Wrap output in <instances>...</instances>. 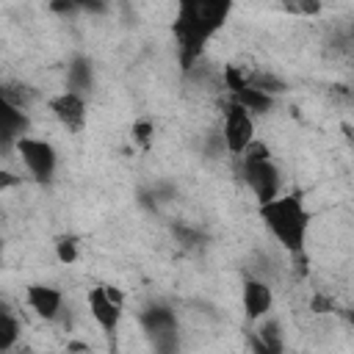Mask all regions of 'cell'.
Wrapping results in <instances>:
<instances>
[{"label":"cell","mask_w":354,"mask_h":354,"mask_svg":"<svg viewBox=\"0 0 354 354\" xmlns=\"http://www.w3.org/2000/svg\"><path fill=\"white\" fill-rule=\"evenodd\" d=\"M348 321H351V324H354V313H348Z\"/></svg>","instance_id":"obj_25"},{"label":"cell","mask_w":354,"mask_h":354,"mask_svg":"<svg viewBox=\"0 0 354 354\" xmlns=\"http://www.w3.org/2000/svg\"><path fill=\"white\" fill-rule=\"evenodd\" d=\"M152 122H147V119H141V122H136L133 124V141H138L144 149L149 147V141H152Z\"/></svg>","instance_id":"obj_20"},{"label":"cell","mask_w":354,"mask_h":354,"mask_svg":"<svg viewBox=\"0 0 354 354\" xmlns=\"http://www.w3.org/2000/svg\"><path fill=\"white\" fill-rule=\"evenodd\" d=\"M241 163V177L243 183L252 188L257 205H266L271 199L279 196V188H282V177H279V169L274 166L271 160V149L260 141H252L243 155L238 158Z\"/></svg>","instance_id":"obj_3"},{"label":"cell","mask_w":354,"mask_h":354,"mask_svg":"<svg viewBox=\"0 0 354 354\" xmlns=\"http://www.w3.org/2000/svg\"><path fill=\"white\" fill-rule=\"evenodd\" d=\"M252 354H285V335L277 318H263L249 335Z\"/></svg>","instance_id":"obj_12"},{"label":"cell","mask_w":354,"mask_h":354,"mask_svg":"<svg viewBox=\"0 0 354 354\" xmlns=\"http://www.w3.org/2000/svg\"><path fill=\"white\" fill-rule=\"evenodd\" d=\"M3 102H11V105H17V108H28V102L33 100V88L30 86H25V83H6L3 86Z\"/></svg>","instance_id":"obj_18"},{"label":"cell","mask_w":354,"mask_h":354,"mask_svg":"<svg viewBox=\"0 0 354 354\" xmlns=\"http://www.w3.org/2000/svg\"><path fill=\"white\" fill-rule=\"evenodd\" d=\"M19 340V321L8 304H0V354H8Z\"/></svg>","instance_id":"obj_15"},{"label":"cell","mask_w":354,"mask_h":354,"mask_svg":"<svg viewBox=\"0 0 354 354\" xmlns=\"http://www.w3.org/2000/svg\"><path fill=\"white\" fill-rule=\"evenodd\" d=\"M50 111L58 119V124L66 127L69 133H80L86 124V97L72 94L66 88L50 100Z\"/></svg>","instance_id":"obj_9"},{"label":"cell","mask_w":354,"mask_h":354,"mask_svg":"<svg viewBox=\"0 0 354 354\" xmlns=\"http://www.w3.org/2000/svg\"><path fill=\"white\" fill-rule=\"evenodd\" d=\"M19 152V160L25 163L28 174L36 180V183H50L55 177V166H58V152L50 141L44 138H33V136H25L22 141H17L14 147Z\"/></svg>","instance_id":"obj_6"},{"label":"cell","mask_w":354,"mask_h":354,"mask_svg":"<svg viewBox=\"0 0 354 354\" xmlns=\"http://www.w3.org/2000/svg\"><path fill=\"white\" fill-rule=\"evenodd\" d=\"M77 254H80V241L75 235H61L55 241V257H58V263L72 266L77 260Z\"/></svg>","instance_id":"obj_19"},{"label":"cell","mask_w":354,"mask_h":354,"mask_svg":"<svg viewBox=\"0 0 354 354\" xmlns=\"http://www.w3.org/2000/svg\"><path fill=\"white\" fill-rule=\"evenodd\" d=\"M221 136H224L227 152L235 155V158H241L243 149L254 141V119H252V113H249L241 102H235V100H230V102L224 105Z\"/></svg>","instance_id":"obj_7"},{"label":"cell","mask_w":354,"mask_h":354,"mask_svg":"<svg viewBox=\"0 0 354 354\" xmlns=\"http://www.w3.org/2000/svg\"><path fill=\"white\" fill-rule=\"evenodd\" d=\"M138 324L155 354H180V324L169 304H147L138 313Z\"/></svg>","instance_id":"obj_4"},{"label":"cell","mask_w":354,"mask_h":354,"mask_svg":"<svg viewBox=\"0 0 354 354\" xmlns=\"http://www.w3.org/2000/svg\"><path fill=\"white\" fill-rule=\"evenodd\" d=\"M66 91L88 97L94 91V61L88 55H75L66 64Z\"/></svg>","instance_id":"obj_13"},{"label":"cell","mask_w":354,"mask_h":354,"mask_svg":"<svg viewBox=\"0 0 354 354\" xmlns=\"http://www.w3.org/2000/svg\"><path fill=\"white\" fill-rule=\"evenodd\" d=\"M246 77H249V86H252V88H260V91H266V94H271V97H277V94H282V91L288 88L285 80H279L277 75L263 72V69H254V72H249Z\"/></svg>","instance_id":"obj_16"},{"label":"cell","mask_w":354,"mask_h":354,"mask_svg":"<svg viewBox=\"0 0 354 354\" xmlns=\"http://www.w3.org/2000/svg\"><path fill=\"white\" fill-rule=\"evenodd\" d=\"M8 354H22V351H8Z\"/></svg>","instance_id":"obj_26"},{"label":"cell","mask_w":354,"mask_h":354,"mask_svg":"<svg viewBox=\"0 0 354 354\" xmlns=\"http://www.w3.org/2000/svg\"><path fill=\"white\" fill-rule=\"evenodd\" d=\"M50 8H53V11H61V14H72V11H80V6H77V3H53Z\"/></svg>","instance_id":"obj_23"},{"label":"cell","mask_w":354,"mask_h":354,"mask_svg":"<svg viewBox=\"0 0 354 354\" xmlns=\"http://www.w3.org/2000/svg\"><path fill=\"white\" fill-rule=\"evenodd\" d=\"M232 14L230 0H183L171 22V36L177 41V61L183 72H191L205 53V44L224 28Z\"/></svg>","instance_id":"obj_1"},{"label":"cell","mask_w":354,"mask_h":354,"mask_svg":"<svg viewBox=\"0 0 354 354\" xmlns=\"http://www.w3.org/2000/svg\"><path fill=\"white\" fill-rule=\"evenodd\" d=\"M14 183H19V180H14V174H8V171H3V174H0V185H3V188L14 185Z\"/></svg>","instance_id":"obj_24"},{"label":"cell","mask_w":354,"mask_h":354,"mask_svg":"<svg viewBox=\"0 0 354 354\" xmlns=\"http://www.w3.org/2000/svg\"><path fill=\"white\" fill-rule=\"evenodd\" d=\"M171 235H174V241H177L183 249H199V246H205V241H207V235H205L199 227H191V224H174V227H171Z\"/></svg>","instance_id":"obj_17"},{"label":"cell","mask_w":354,"mask_h":354,"mask_svg":"<svg viewBox=\"0 0 354 354\" xmlns=\"http://www.w3.org/2000/svg\"><path fill=\"white\" fill-rule=\"evenodd\" d=\"M241 299H243V315L249 324H257L263 318H268V310L274 304V290L266 279L257 277H246L243 288H241Z\"/></svg>","instance_id":"obj_8"},{"label":"cell","mask_w":354,"mask_h":354,"mask_svg":"<svg viewBox=\"0 0 354 354\" xmlns=\"http://www.w3.org/2000/svg\"><path fill=\"white\" fill-rule=\"evenodd\" d=\"M25 304L41 318V321H55L64 313V293L53 285H28L25 288Z\"/></svg>","instance_id":"obj_10"},{"label":"cell","mask_w":354,"mask_h":354,"mask_svg":"<svg viewBox=\"0 0 354 354\" xmlns=\"http://www.w3.org/2000/svg\"><path fill=\"white\" fill-rule=\"evenodd\" d=\"M28 130H30L28 113L22 108L0 100V147H3V152L17 147V141H22L28 136Z\"/></svg>","instance_id":"obj_11"},{"label":"cell","mask_w":354,"mask_h":354,"mask_svg":"<svg viewBox=\"0 0 354 354\" xmlns=\"http://www.w3.org/2000/svg\"><path fill=\"white\" fill-rule=\"evenodd\" d=\"M232 100L241 102L249 113H268L274 108V97L266 94V91H260V88H252V86H246L238 94H232Z\"/></svg>","instance_id":"obj_14"},{"label":"cell","mask_w":354,"mask_h":354,"mask_svg":"<svg viewBox=\"0 0 354 354\" xmlns=\"http://www.w3.org/2000/svg\"><path fill=\"white\" fill-rule=\"evenodd\" d=\"M257 216L282 249H288L296 257L304 254V243H307V232H310V210L304 207V199L299 191L279 194L277 199L260 205Z\"/></svg>","instance_id":"obj_2"},{"label":"cell","mask_w":354,"mask_h":354,"mask_svg":"<svg viewBox=\"0 0 354 354\" xmlns=\"http://www.w3.org/2000/svg\"><path fill=\"white\" fill-rule=\"evenodd\" d=\"M122 290L111 288V285H97L88 290V313L97 321V326L102 329V335L111 343V351H116V335H119V324H122Z\"/></svg>","instance_id":"obj_5"},{"label":"cell","mask_w":354,"mask_h":354,"mask_svg":"<svg viewBox=\"0 0 354 354\" xmlns=\"http://www.w3.org/2000/svg\"><path fill=\"white\" fill-rule=\"evenodd\" d=\"M321 8H324L321 3H288V6H285V11H290V14H304V17L318 14Z\"/></svg>","instance_id":"obj_21"},{"label":"cell","mask_w":354,"mask_h":354,"mask_svg":"<svg viewBox=\"0 0 354 354\" xmlns=\"http://www.w3.org/2000/svg\"><path fill=\"white\" fill-rule=\"evenodd\" d=\"M332 307H335V304H332V299H324L321 293H318V296H313V301H310V310H313V313H329Z\"/></svg>","instance_id":"obj_22"}]
</instances>
